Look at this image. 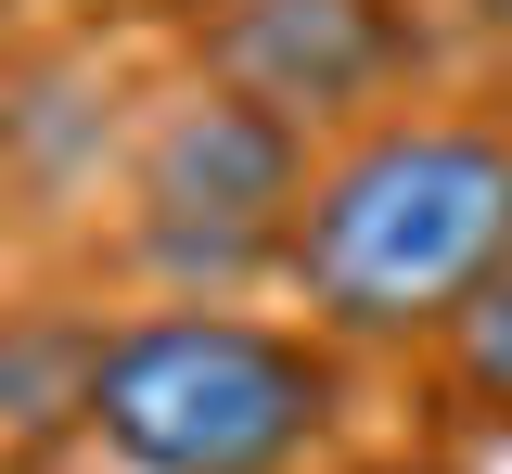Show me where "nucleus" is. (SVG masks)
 <instances>
[{
    "label": "nucleus",
    "instance_id": "nucleus-1",
    "mask_svg": "<svg viewBox=\"0 0 512 474\" xmlns=\"http://www.w3.org/2000/svg\"><path fill=\"white\" fill-rule=\"evenodd\" d=\"M512 270V141L500 129H372L308 180L295 282L333 334H436Z\"/></svg>",
    "mask_w": 512,
    "mask_h": 474
},
{
    "label": "nucleus",
    "instance_id": "nucleus-2",
    "mask_svg": "<svg viewBox=\"0 0 512 474\" xmlns=\"http://www.w3.org/2000/svg\"><path fill=\"white\" fill-rule=\"evenodd\" d=\"M320 423H333V372L231 308H167L90 346V436L128 474H295Z\"/></svg>",
    "mask_w": 512,
    "mask_h": 474
},
{
    "label": "nucleus",
    "instance_id": "nucleus-3",
    "mask_svg": "<svg viewBox=\"0 0 512 474\" xmlns=\"http://www.w3.org/2000/svg\"><path fill=\"white\" fill-rule=\"evenodd\" d=\"M295 218H308V180H295V129H269L231 90H192L154 116L141 141V257L180 282H231L244 257H295Z\"/></svg>",
    "mask_w": 512,
    "mask_h": 474
},
{
    "label": "nucleus",
    "instance_id": "nucleus-4",
    "mask_svg": "<svg viewBox=\"0 0 512 474\" xmlns=\"http://www.w3.org/2000/svg\"><path fill=\"white\" fill-rule=\"evenodd\" d=\"M410 65H423V39L397 0H218V26H205V77L295 141L372 116Z\"/></svg>",
    "mask_w": 512,
    "mask_h": 474
},
{
    "label": "nucleus",
    "instance_id": "nucleus-5",
    "mask_svg": "<svg viewBox=\"0 0 512 474\" xmlns=\"http://www.w3.org/2000/svg\"><path fill=\"white\" fill-rule=\"evenodd\" d=\"M448 385H461L474 423H512V270L448 321Z\"/></svg>",
    "mask_w": 512,
    "mask_h": 474
},
{
    "label": "nucleus",
    "instance_id": "nucleus-6",
    "mask_svg": "<svg viewBox=\"0 0 512 474\" xmlns=\"http://www.w3.org/2000/svg\"><path fill=\"white\" fill-rule=\"evenodd\" d=\"M474 13H487V26H512V0H474Z\"/></svg>",
    "mask_w": 512,
    "mask_h": 474
},
{
    "label": "nucleus",
    "instance_id": "nucleus-7",
    "mask_svg": "<svg viewBox=\"0 0 512 474\" xmlns=\"http://www.w3.org/2000/svg\"><path fill=\"white\" fill-rule=\"evenodd\" d=\"M384 474H410V462H384Z\"/></svg>",
    "mask_w": 512,
    "mask_h": 474
},
{
    "label": "nucleus",
    "instance_id": "nucleus-8",
    "mask_svg": "<svg viewBox=\"0 0 512 474\" xmlns=\"http://www.w3.org/2000/svg\"><path fill=\"white\" fill-rule=\"evenodd\" d=\"M0 13H13V0H0Z\"/></svg>",
    "mask_w": 512,
    "mask_h": 474
}]
</instances>
